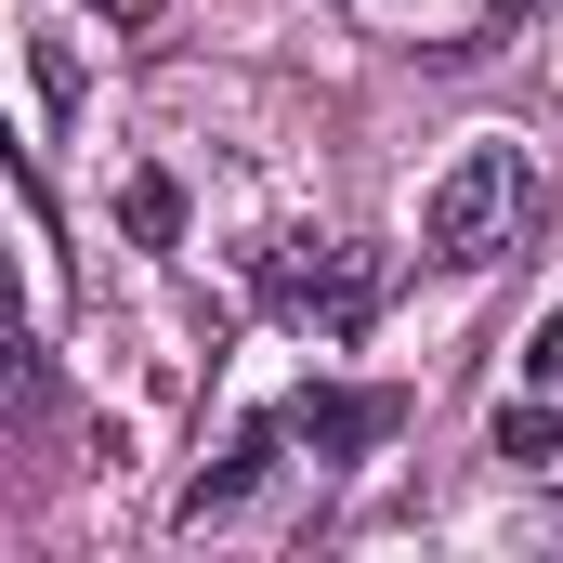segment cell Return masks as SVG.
I'll use <instances>...</instances> for the list:
<instances>
[{
  "label": "cell",
  "mask_w": 563,
  "mask_h": 563,
  "mask_svg": "<svg viewBox=\"0 0 563 563\" xmlns=\"http://www.w3.org/2000/svg\"><path fill=\"white\" fill-rule=\"evenodd\" d=\"M525 144H459L445 170H432L420 197V263H445V276H472V263H498V236L525 223Z\"/></svg>",
  "instance_id": "6da1fadb"
},
{
  "label": "cell",
  "mask_w": 563,
  "mask_h": 563,
  "mask_svg": "<svg viewBox=\"0 0 563 563\" xmlns=\"http://www.w3.org/2000/svg\"><path fill=\"white\" fill-rule=\"evenodd\" d=\"M250 288H263L276 314H301V328H328V341H354V328L380 314V276H367L354 250H328V236H276V250L250 263Z\"/></svg>",
  "instance_id": "7a4b0ae2"
},
{
  "label": "cell",
  "mask_w": 563,
  "mask_h": 563,
  "mask_svg": "<svg viewBox=\"0 0 563 563\" xmlns=\"http://www.w3.org/2000/svg\"><path fill=\"white\" fill-rule=\"evenodd\" d=\"M288 432H301L314 459H367V445H394V432H407V394H394V380H301Z\"/></svg>",
  "instance_id": "3957f363"
},
{
  "label": "cell",
  "mask_w": 563,
  "mask_h": 563,
  "mask_svg": "<svg viewBox=\"0 0 563 563\" xmlns=\"http://www.w3.org/2000/svg\"><path fill=\"white\" fill-rule=\"evenodd\" d=\"M276 445H301V432H288V407H276V420H236V432H223V459L184 485V525H223V511H250V498H263V472H276Z\"/></svg>",
  "instance_id": "277c9868"
},
{
  "label": "cell",
  "mask_w": 563,
  "mask_h": 563,
  "mask_svg": "<svg viewBox=\"0 0 563 563\" xmlns=\"http://www.w3.org/2000/svg\"><path fill=\"white\" fill-rule=\"evenodd\" d=\"M119 223H132V250H170V236H184V184H170V170H132V184H119Z\"/></svg>",
  "instance_id": "5b68a950"
},
{
  "label": "cell",
  "mask_w": 563,
  "mask_h": 563,
  "mask_svg": "<svg viewBox=\"0 0 563 563\" xmlns=\"http://www.w3.org/2000/svg\"><path fill=\"white\" fill-rule=\"evenodd\" d=\"M551 445H563V407H551V394L498 407V459H551Z\"/></svg>",
  "instance_id": "8992f818"
},
{
  "label": "cell",
  "mask_w": 563,
  "mask_h": 563,
  "mask_svg": "<svg viewBox=\"0 0 563 563\" xmlns=\"http://www.w3.org/2000/svg\"><path fill=\"white\" fill-rule=\"evenodd\" d=\"M525 380H538V394H551V380H563V301H551V314H538V341H525Z\"/></svg>",
  "instance_id": "52a82bcc"
}]
</instances>
